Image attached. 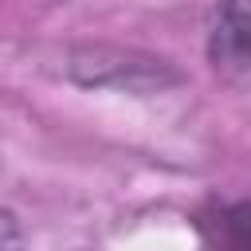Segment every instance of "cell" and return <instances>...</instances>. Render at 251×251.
<instances>
[{
    "label": "cell",
    "mask_w": 251,
    "mask_h": 251,
    "mask_svg": "<svg viewBox=\"0 0 251 251\" xmlns=\"http://www.w3.org/2000/svg\"><path fill=\"white\" fill-rule=\"evenodd\" d=\"M0 251H16V231H12L8 216H0Z\"/></svg>",
    "instance_id": "obj_3"
},
{
    "label": "cell",
    "mask_w": 251,
    "mask_h": 251,
    "mask_svg": "<svg viewBox=\"0 0 251 251\" xmlns=\"http://www.w3.org/2000/svg\"><path fill=\"white\" fill-rule=\"evenodd\" d=\"M200 231L216 251H251V204H224L200 216Z\"/></svg>",
    "instance_id": "obj_2"
},
{
    "label": "cell",
    "mask_w": 251,
    "mask_h": 251,
    "mask_svg": "<svg viewBox=\"0 0 251 251\" xmlns=\"http://www.w3.org/2000/svg\"><path fill=\"white\" fill-rule=\"evenodd\" d=\"M208 55H212V67L227 82L251 86V0L220 4L212 20V35H208Z\"/></svg>",
    "instance_id": "obj_1"
}]
</instances>
